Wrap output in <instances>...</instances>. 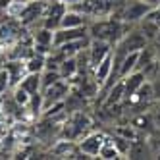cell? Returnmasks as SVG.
Instances as JSON below:
<instances>
[{
	"label": "cell",
	"mask_w": 160,
	"mask_h": 160,
	"mask_svg": "<svg viewBox=\"0 0 160 160\" xmlns=\"http://www.w3.org/2000/svg\"><path fill=\"white\" fill-rule=\"evenodd\" d=\"M148 39L143 35V31L137 27V25H131L129 31L114 44V50L120 52V54H129V52H141L145 47H148Z\"/></svg>",
	"instance_id": "6da1fadb"
},
{
	"label": "cell",
	"mask_w": 160,
	"mask_h": 160,
	"mask_svg": "<svg viewBox=\"0 0 160 160\" xmlns=\"http://www.w3.org/2000/svg\"><path fill=\"white\" fill-rule=\"evenodd\" d=\"M72 91V83L66 81V79H58L56 83L44 87L41 93H42V100H44V108H48L50 104H56V102H62L68 98Z\"/></svg>",
	"instance_id": "7a4b0ae2"
},
{
	"label": "cell",
	"mask_w": 160,
	"mask_h": 160,
	"mask_svg": "<svg viewBox=\"0 0 160 160\" xmlns=\"http://www.w3.org/2000/svg\"><path fill=\"white\" fill-rule=\"evenodd\" d=\"M68 6L60 0H47V6H44V14H42V25L48 29H58L60 21L66 14Z\"/></svg>",
	"instance_id": "3957f363"
},
{
	"label": "cell",
	"mask_w": 160,
	"mask_h": 160,
	"mask_svg": "<svg viewBox=\"0 0 160 160\" xmlns=\"http://www.w3.org/2000/svg\"><path fill=\"white\" fill-rule=\"evenodd\" d=\"M114 44L108 42V41H102V39H91L89 41V47H87V52H89V66H91V73H93L95 68L106 58V56L112 52Z\"/></svg>",
	"instance_id": "277c9868"
},
{
	"label": "cell",
	"mask_w": 160,
	"mask_h": 160,
	"mask_svg": "<svg viewBox=\"0 0 160 160\" xmlns=\"http://www.w3.org/2000/svg\"><path fill=\"white\" fill-rule=\"evenodd\" d=\"M106 141V135H102V133H85L81 139L77 141V148L81 151L83 154H87L89 158H93V156H98V151H100V147L104 145Z\"/></svg>",
	"instance_id": "5b68a950"
},
{
	"label": "cell",
	"mask_w": 160,
	"mask_h": 160,
	"mask_svg": "<svg viewBox=\"0 0 160 160\" xmlns=\"http://www.w3.org/2000/svg\"><path fill=\"white\" fill-rule=\"evenodd\" d=\"M89 37V27H58L54 29V47H60L64 42L77 41V39H85Z\"/></svg>",
	"instance_id": "8992f818"
},
{
	"label": "cell",
	"mask_w": 160,
	"mask_h": 160,
	"mask_svg": "<svg viewBox=\"0 0 160 160\" xmlns=\"http://www.w3.org/2000/svg\"><path fill=\"white\" fill-rule=\"evenodd\" d=\"M145 81H147V77H145V73L141 70H135V72H131L128 75H123L122 77V83H123V100L129 98Z\"/></svg>",
	"instance_id": "52a82bcc"
},
{
	"label": "cell",
	"mask_w": 160,
	"mask_h": 160,
	"mask_svg": "<svg viewBox=\"0 0 160 160\" xmlns=\"http://www.w3.org/2000/svg\"><path fill=\"white\" fill-rule=\"evenodd\" d=\"M112 68H114V54L110 52L106 58L93 70V79H95V83L98 85V89L104 87V83L110 79V75H112Z\"/></svg>",
	"instance_id": "ba28073f"
},
{
	"label": "cell",
	"mask_w": 160,
	"mask_h": 160,
	"mask_svg": "<svg viewBox=\"0 0 160 160\" xmlns=\"http://www.w3.org/2000/svg\"><path fill=\"white\" fill-rule=\"evenodd\" d=\"M4 68L8 70V75H10V83H12V89L16 85L21 83V79L27 75V66H25V60H6L4 62Z\"/></svg>",
	"instance_id": "9c48e42d"
},
{
	"label": "cell",
	"mask_w": 160,
	"mask_h": 160,
	"mask_svg": "<svg viewBox=\"0 0 160 160\" xmlns=\"http://www.w3.org/2000/svg\"><path fill=\"white\" fill-rule=\"evenodd\" d=\"M89 18L79 12V10H73V8H68L66 14L60 21V27H83V25H89Z\"/></svg>",
	"instance_id": "30bf717a"
},
{
	"label": "cell",
	"mask_w": 160,
	"mask_h": 160,
	"mask_svg": "<svg viewBox=\"0 0 160 160\" xmlns=\"http://www.w3.org/2000/svg\"><path fill=\"white\" fill-rule=\"evenodd\" d=\"M58 72H60L62 79H66V81H72V79L77 75V60H75V56H66V58L60 62Z\"/></svg>",
	"instance_id": "8fae6325"
},
{
	"label": "cell",
	"mask_w": 160,
	"mask_h": 160,
	"mask_svg": "<svg viewBox=\"0 0 160 160\" xmlns=\"http://www.w3.org/2000/svg\"><path fill=\"white\" fill-rule=\"evenodd\" d=\"M25 66H27V73H42L44 68H47V56L33 52L25 60Z\"/></svg>",
	"instance_id": "7c38bea8"
},
{
	"label": "cell",
	"mask_w": 160,
	"mask_h": 160,
	"mask_svg": "<svg viewBox=\"0 0 160 160\" xmlns=\"http://www.w3.org/2000/svg\"><path fill=\"white\" fill-rule=\"evenodd\" d=\"M21 87H23L29 95H35L42 91V83H41V73H27L23 79H21Z\"/></svg>",
	"instance_id": "4fadbf2b"
},
{
	"label": "cell",
	"mask_w": 160,
	"mask_h": 160,
	"mask_svg": "<svg viewBox=\"0 0 160 160\" xmlns=\"http://www.w3.org/2000/svg\"><path fill=\"white\" fill-rule=\"evenodd\" d=\"M137 64H139V52H129V54H125L123 60H122V64H120V79H122L123 75L135 72V70H137Z\"/></svg>",
	"instance_id": "5bb4252c"
},
{
	"label": "cell",
	"mask_w": 160,
	"mask_h": 160,
	"mask_svg": "<svg viewBox=\"0 0 160 160\" xmlns=\"http://www.w3.org/2000/svg\"><path fill=\"white\" fill-rule=\"evenodd\" d=\"M106 91H108V95H106V104L108 106L123 102V83H122V79H118V81L114 85H110Z\"/></svg>",
	"instance_id": "9a60e30c"
},
{
	"label": "cell",
	"mask_w": 160,
	"mask_h": 160,
	"mask_svg": "<svg viewBox=\"0 0 160 160\" xmlns=\"http://www.w3.org/2000/svg\"><path fill=\"white\" fill-rule=\"evenodd\" d=\"M98 158H102V160H116V158H122V154H120V151L116 148V145H114L108 137H106L104 145H102L100 151H98Z\"/></svg>",
	"instance_id": "2e32d148"
},
{
	"label": "cell",
	"mask_w": 160,
	"mask_h": 160,
	"mask_svg": "<svg viewBox=\"0 0 160 160\" xmlns=\"http://www.w3.org/2000/svg\"><path fill=\"white\" fill-rule=\"evenodd\" d=\"M10 95H12V98L16 100V104H19V106H27L29 100H31V95L21 85H16L12 91H10Z\"/></svg>",
	"instance_id": "e0dca14e"
},
{
	"label": "cell",
	"mask_w": 160,
	"mask_h": 160,
	"mask_svg": "<svg viewBox=\"0 0 160 160\" xmlns=\"http://www.w3.org/2000/svg\"><path fill=\"white\" fill-rule=\"evenodd\" d=\"M151 125H154V122H152V112L139 114V116L133 118V128L135 129H148Z\"/></svg>",
	"instance_id": "ac0fdd59"
},
{
	"label": "cell",
	"mask_w": 160,
	"mask_h": 160,
	"mask_svg": "<svg viewBox=\"0 0 160 160\" xmlns=\"http://www.w3.org/2000/svg\"><path fill=\"white\" fill-rule=\"evenodd\" d=\"M58 79H62L60 72H56V70H44V72L41 73V83H42V89H44V87H48V85H52V83H56Z\"/></svg>",
	"instance_id": "d6986e66"
},
{
	"label": "cell",
	"mask_w": 160,
	"mask_h": 160,
	"mask_svg": "<svg viewBox=\"0 0 160 160\" xmlns=\"http://www.w3.org/2000/svg\"><path fill=\"white\" fill-rule=\"evenodd\" d=\"M10 91H12V83H10V75H8V70L2 68L0 70V97L8 95Z\"/></svg>",
	"instance_id": "ffe728a7"
},
{
	"label": "cell",
	"mask_w": 160,
	"mask_h": 160,
	"mask_svg": "<svg viewBox=\"0 0 160 160\" xmlns=\"http://www.w3.org/2000/svg\"><path fill=\"white\" fill-rule=\"evenodd\" d=\"M152 122H154V128L160 131V100L154 104V110H152Z\"/></svg>",
	"instance_id": "44dd1931"
},
{
	"label": "cell",
	"mask_w": 160,
	"mask_h": 160,
	"mask_svg": "<svg viewBox=\"0 0 160 160\" xmlns=\"http://www.w3.org/2000/svg\"><path fill=\"white\" fill-rule=\"evenodd\" d=\"M12 2H14V0H0V12H6Z\"/></svg>",
	"instance_id": "7402d4cb"
},
{
	"label": "cell",
	"mask_w": 160,
	"mask_h": 160,
	"mask_svg": "<svg viewBox=\"0 0 160 160\" xmlns=\"http://www.w3.org/2000/svg\"><path fill=\"white\" fill-rule=\"evenodd\" d=\"M143 2H145V4H148V6H151L152 10L160 6V0H143Z\"/></svg>",
	"instance_id": "603a6c76"
},
{
	"label": "cell",
	"mask_w": 160,
	"mask_h": 160,
	"mask_svg": "<svg viewBox=\"0 0 160 160\" xmlns=\"http://www.w3.org/2000/svg\"><path fill=\"white\" fill-rule=\"evenodd\" d=\"M60 2H64L68 8H73L75 4H79V2H81V0H60Z\"/></svg>",
	"instance_id": "cb8c5ba5"
},
{
	"label": "cell",
	"mask_w": 160,
	"mask_h": 160,
	"mask_svg": "<svg viewBox=\"0 0 160 160\" xmlns=\"http://www.w3.org/2000/svg\"><path fill=\"white\" fill-rule=\"evenodd\" d=\"M14 2H21V4H27V2H31V0H14Z\"/></svg>",
	"instance_id": "d4e9b609"
}]
</instances>
